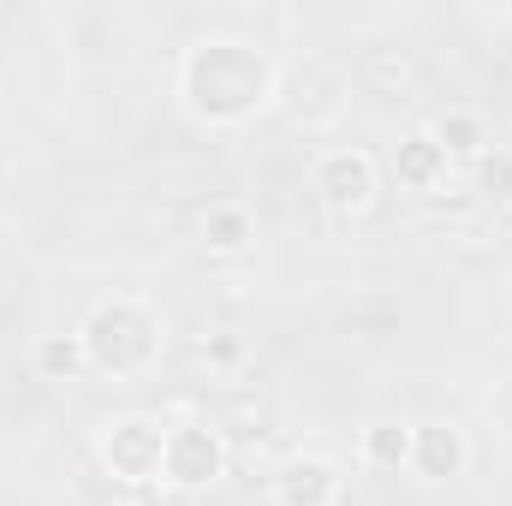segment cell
Segmentation results:
<instances>
[{
	"label": "cell",
	"mask_w": 512,
	"mask_h": 506,
	"mask_svg": "<svg viewBox=\"0 0 512 506\" xmlns=\"http://www.w3.org/2000/svg\"><path fill=\"white\" fill-rule=\"evenodd\" d=\"M191 72H215V108L209 114H239V108H251L262 102V90H268V66L256 60L251 48H239V42H203L191 60H185Z\"/></svg>",
	"instance_id": "1"
},
{
	"label": "cell",
	"mask_w": 512,
	"mask_h": 506,
	"mask_svg": "<svg viewBox=\"0 0 512 506\" xmlns=\"http://www.w3.org/2000/svg\"><path fill=\"white\" fill-rule=\"evenodd\" d=\"M90 352L108 358L114 370H131L149 358V322L131 310V304H102L96 322H90Z\"/></svg>",
	"instance_id": "2"
},
{
	"label": "cell",
	"mask_w": 512,
	"mask_h": 506,
	"mask_svg": "<svg viewBox=\"0 0 512 506\" xmlns=\"http://www.w3.org/2000/svg\"><path fill=\"white\" fill-rule=\"evenodd\" d=\"M316 185H322V197H328L334 209H358V203L370 197V185H376V167H370V155L340 149V155H328V161H322Z\"/></svg>",
	"instance_id": "3"
},
{
	"label": "cell",
	"mask_w": 512,
	"mask_h": 506,
	"mask_svg": "<svg viewBox=\"0 0 512 506\" xmlns=\"http://www.w3.org/2000/svg\"><path fill=\"white\" fill-rule=\"evenodd\" d=\"M161 453H167V435H161L155 423H143V417H131V423H120V429L108 435V459H114L126 477H149V471L161 465Z\"/></svg>",
	"instance_id": "4"
},
{
	"label": "cell",
	"mask_w": 512,
	"mask_h": 506,
	"mask_svg": "<svg viewBox=\"0 0 512 506\" xmlns=\"http://www.w3.org/2000/svg\"><path fill=\"white\" fill-rule=\"evenodd\" d=\"M161 465H167L179 483H209V477L221 471V447H215V435H203V429H179V435H167Z\"/></svg>",
	"instance_id": "5"
},
{
	"label": "cell",
	"mask_w": 512,
	"mask_h": 506,
	"mask_svg": "<svg viewBox=\"0 0 512 506\" xmlns=\"http://www.w3.org/2000/svg\"><path fill=\"white\" fill-rule=\"evenodd\" d=\"M274 495H280V506H328V495H334V471L316 465V459L286 465L280 483H274Z\"/></svg>",
	"instance_id": "6"
},
{
	"label": "cell",
	"mask_w": 512,
	"mask_h": 506,
	"mask_svg": "<svg viewBox=\"0 0 512 506\" xmlns=\"http://www.w3.org/2000/svg\"><path fill=\"white\" fill-rule=\"evenodd\" d=\"M393 161H399V173H405L411 185H435V179L447 173V149H441L435 137H423V131H417V137H405Z\"/></svg>",
	"instance_id": "7"
},
{
	"label": "cell",
	"mask_w": 512,
	"mask_h": 506,
	"mask_svg": "<svg viewBox=\"0 0 512 506\" xmlns=\"http://www.w3.org/2000/svg\"><path fill=\"white\" fill-rule=\"evenodd\" d=\"M459 465H465V441H459V429H453V423H429V429H423V471L453 477Z\"/></svg>",
	"instance_id": "8"
},
{
	"label": "cell",
	"mask_w": 512,
	"mask_h": 506,
	"mask_svg": "<svg viewBox=\"0 0 512 506\" xmlns=\"http://www.w3.org/2000/svg\"><path fill=\"white\" fill-rule=\"evenodd\" d=\"M364 453H370L376 465H399V459L411 453V435H405L399 423H376V429L364 435Z\"/></svg>",
	"instance_id": "9"
},
{
	"label": "cell",
	"mask_w": 512,
	"mask_h": 506,
	"mask_svg": "<svg viewBox=\"0 0 512 506\" xmlns=\"http://www.w3.org/2000/svg\"><path fill=\"white\" fill-rule=\"evenodd\" d=\"M36 364H42L48 376H66V370H78V340H66V334H54V340H42V352H36Z\"/></svg>",
	"instance_id": "10"
},
{
	"label": "cell",
	"mask_w": 512,
	"mask_h": 506,
	"mask_svg": "<svg viewBox=\"0 0 512 506\" xmlns=\"http://www.w3.org/2000/svg\"><path fill=\"white\" fill-rule=\"evenodd\" d=\"M435 137H441V149H477V120L471 114H447L435 126Z\"/></svg>",
	"instance_id": "11"
},
{
	"label": "cell",
	"mask_w": 512,
	"mask_h": 506,
	"mask_svg": "<svg viewBox=\"0 0 512 506\" xmlns=\"http://www.w3.org/2000/svg\"><path fill=\"white\" fill-rule=\"evenodd\" d=\"M209 245H221V251H233V245H245V215H233V209H221V215H209Z\"/></svg>",
	"instance_id": "12"
},
{
	"label": "cell",
	"mask_w": 512,
	"mask_h": 506,
	"mask_svg": "<svg viewBox=\"0 0 512 506\" xmlns=\"http://www.w3.org/2000/svg\"><path fill=\"white\" fill-rule=\"evenodd\" d=\"M483 185H489L495 197H507L512 191V155H489V161H483Z\"/></svg>",
	"instance_id": "13"
}]
</instances>
